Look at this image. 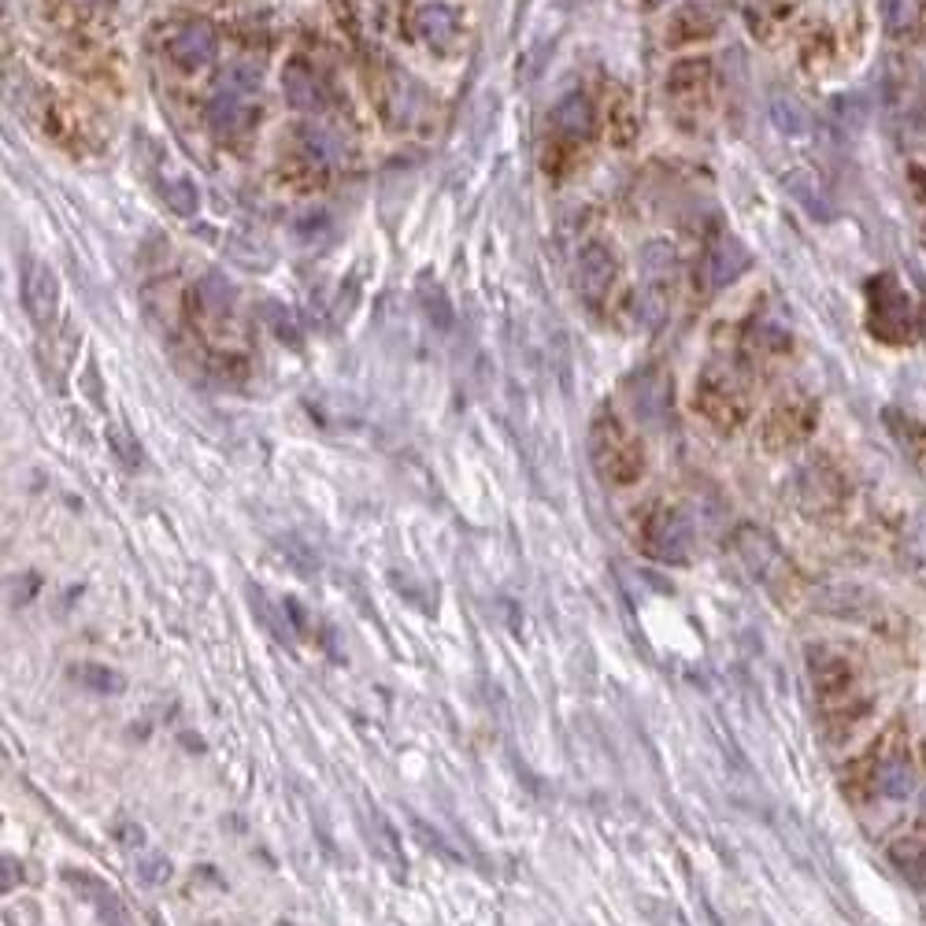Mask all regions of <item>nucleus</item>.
<instances>
[{
	"mask_svg": "<svg viewBox=\"0 0 926 926\" xmlns=\"http://www.w3.org/2000/svg\"><path fill=\"white\" fill-rule=\"evenodd\" d=\"M164 197L171 204V212H178V215H193V212H197V186H193L186 175H171L164 182Z\"/></svg>",
	"mask_w": 926,
	"mask_h": 926,
	"instance_id": "nucleus-25",
	"label": "nucleus"
},
{
	"mask_svg": "<svg viewBox=\"0 0 926 926\" xmlns=\"http://www.w3.org/2000/svg\"><path fill=\"white\" fill-rule=\"evenodd\" d=\"M85 689H96V693H120L123 689V675H115L112 667H101V663H79L71 671Z\"/></svg>",
	"mask_w": 926,
	"mask_h": 926,
	"instance_id": "nucleus-24",
	"label": "nucleus"
},
{
	"mask_svg": "<svg viewBox=\"0 0 926 926\" xmlns=\"http://www.w3.org/2000/svg\"><path fill=\"white\" fill-rule=\"evenodd\" d=\"M107 441H112V452L120 456L123 467H131V471L142 467V445L134 441L131 430H126V426H112V430H107Z\"/></svg>",
	"mask_w": 926,
	"mask_h": 926,
	"instance_id": "nucleus-26",
	"label": "nucleus"
},
{
	"mask_svg": "<svg viewBox=\"0 0 926 926\" xmlns=\"http://www.w3.org/2000/svg\"><path fill=\"white\" fill-rule=\"evenodd\" d=\"M649 4H663V0H649Z\"/></svg>",
	"mask_w": 926,
	"mask_h": 926,
	"instance_id": "nucleus-32",
	"label": "nucleus"
},
{
	"mask_svg": "<svg viewBox=\"0 0 926 926\" xmlns=\"http://www.w3.org/2000/svg\"><path fill=\"white\" fill-rule=\"evenodd\" d=\"M215 52H219V38H215V30L208 23H189L171 38V60L186 71H197L204 63H212Z\"/></svg>",
	"mask_w": 926,
	"mask_h": 926,
	"instance_id": "nucleus-9",
	"label": "nucleus"
},
{
	"mask_svg": "<svg viewBox=\"0 0 926 926\" xmlns=\"http://www.w3.org/2000/svg\"><path fill=\"white\" fill-rule=\"evenodd\" d=\"M286 101L300 112H316L322 104V85L305 63H289L286 68Z\"/></svg>",
	"mask_w": 926,
	"mask_h": 926,
	"instance_id": "nucleus-14",
	"label": "nucleus"
},
{
	"mask_svg": "<svg viewBox=\"0 0 926 926\" xmlns=\"http://www.w3.org/2000/svg\"><path fill=\"white\" fill-rule=\"evenodd\" d=\"M801 508L807 512H826L837 504V475L826 463H812V467L801 471Z\"/></svg>",
	"mask_w": 926,
	"mask_h": 926,
	"instance_id": "nucleus-12",
	"label": "nucleus"
},
{
	"mask_svg": "<svg viewBox=\"0 0 926 926\" xmlns=\"http://www.w3.org/2000/svg\"><path fill=\"white\" fill-rule=\"evenodd\" d=\"M734 548H738V556H741V564H745V570L752 578H760L763 586H771V589H779L785 578H790V559L782 556V548L774 545V537L771 534H763L760 526H741V531L734 534Z\"/></svg>",
	"mask_w": 926,
	"mask_h": 926,
	"instance_id": "nucleus-4",
	"label": "nucleus"
},
{
	"mask_svg": "<svg viewBox=\"0 0 926 926\" xmlns=\"http://www.w3.org/2000/svg\"><path fill=\"white\" fill-rule=\"evenodd\" d=\"M256 90H260V68H256V63L238 60L219 74V93L223 96H238V101H245V96H253Z\"/></svg>",
	"mask_w": 926,
	"mask_h": 926,
	"instance_id": "nucleus-20",
	"label": "nucleus"
},
{
	"mask_svg": "<svg viewBox=\"0 0 926 926\" xmlns=\"http://www.w3.org/2000/svg\"><path fill=\"white\" fill-rule=\"evenodd\" d=\"M419 300L426 305L430 319H434L438 327H449V322H452V308H449V300H445V289H434L430 282H423V294H419Z\"/></svg>",
	"mask_w": 926,
	"mask_h": 926,
	"instance_id": "nucleus-28",
	"label": "nucleus"
},
{
	"mask_svg": "<svg viewBox=\"0 0 926 926\" xmlns=\"http://www.w3.org/2000/svg\"><path fill=\"white\" fill-rule=\"evenodd\" d=\"M785 186H790V193L796 200L804 204L807 212L815 215V219H826L831 215V208H826V189H823V182L815 178V171H807V167H793L790 175H785Z\"/></svg>",
	"mask_w": 926,
	"mask_h": 926,
	"instance_id": "nucleus-15",
	"label": "nucleus"
},
{
	"mask_svg": "<svg viewBox=\"0 0 926 926\" xmlns=\"http://www.w3.org/2000/svg\"><path fill=\"white\" fill-rule=\"evenodd\" d=\"M882 19L889 34H908L923 19V0H882Z\"/></svg>",
	"mask_w": 926,
	"mask_h": 926,
	"instance_id": "nucleus-21",
	"label": "nucleus"
},
{
	"mask_svg": "<svg viewBox=\"0 0 926 926\" xmlns=\"http://www.w3.org/2000/svg\"><path fill=\"white\" fill-rule=\"evenodd\" d=\"M630 404L645 423H652V426L667 423V415H671V382H667V374L641 371L638 379L630 382Z\"/></svg>",
	"mask_w": 926,
	"mask_h": 926,
	"instance_id": "nucleus-7",
	"label": "nucleus"
},
{
	"mask_svg": "<svg viewBox=\"0 0 926 926\" xmlns=\"http://www.w3.org/2000/svg\"><path fill=\"white\" fill-rule=\"evenodd\" d=\"M23 305L38 327H49L60 308V278L52 275L49 264H34L23 278Z\"/></svg>",
	"mask_w": 926,
	"mask_h": 926,
	"instance_id": "nucleus-8",
	"label": "nucleus"
},
{
	"mask_svg": "<svg viewBox=\"0 0 926 926\" xmlns=\"http://www.w3.org/2000/svg\"><path fill=\"white\" fill-rule=\"evenodd\" d=\"M867 305H871V330L886 341H904L912 333V305L904 297V289L897 286L893 275L871 278L867 286Z\"/></svg>",
	"mask_w": 926,
	"mask_h": 926,
	"instance_id": "nucleus-3",
	"label": "nucleus"
},
{
	"mask_svg": "<svg viewBox=\"0 0 926 926\" xmlns=\"http://www.w3.org/2000/svg\"><path fill=\"white\" fill-rule=\"evenodd\" d=\"M616 278V256H611L600 241H589L583 256H578V289L586 300H600L611 289Z\"/></svg>",
	"mask_w": 926,
	"mask_h": 926,
	"instance_id": "nucleus-10",
	"label": "nucleus"
},
{
	"mask_svg": "<svg viewBox=\"0 0 926 926\" xmlns=\"http://www.w3.org/2000/svg\"><path fill=\"white\" fill-rule=\"evenodd\" d=\"M385 104H390V115H397V123H412V120H419V112H423V90H419L415 79L397 74Z\"/></svg>",
	"mask_w": 926,
	"mask_h": 926,
	"instance_id": "nucleus-18",
	"label": "nucleus"
},
{
	"mask_svg": "<svg viewBox=\"0 0 926 926\" xmlns=\"http://www.w3.org/2000/svg\"><path fill=\"white\" fill-rule=\"evenodd\" d=\"M923 820H926V812H923Z\"/></svg>",
	"mask_w": 926,
	"mask_h": 926,
	"instance_id": "nucleus-33",
	"label": "nucleus"
},
{
	"mask_svg": "<svg viewBox=\"0 0 926 926\" xmlns=\"http://www.w3.org/2000/svg\"><path fill=\"white\" fill-rule=\"evenodd\" d=\"M208 123L219 137H238L245 126L253 123V112L245 107V101H238V96L219 93V101L208 107Z\"/></svg>",
	"mask_w": 926,
	"mask_h": 926,
	"instance_id": "nucleus-16",
	"label": "nucleus"
},
{
	"mask_svg": "<svg viewBox=\"0 0 926 926\" xmlns=\"http://www.w3.org/2000/svg\"><path fill=\"white\" fill-rule=\"evenodd\" d=\"M771 120H774V126H779L782 134H790V137L807 134V112L793 101V96H774V101H771Z\"/></svg>",
	"mask_w": 926,
	"mask_h": 926,
	"instance_id": "nucleus-22",
	"label": "nucleus"
},
{
	"mask_svg": "<svg viewBox=\"0 0 926 926\" xmlns=\"http://www.w3.org/2000/svg\"><path fill=\"white\" fill-rule=\"evenodd\" d=\"M693 523H689L686 512L678 508H656L649 519H645L641 531V548L660 564H686L693 556Z\"/></svg>",
	"mask_w": 926,
	"mask_h": 926,
	"instance_id": "nucleus-2",
	"label": "nucleus"
},
{
	"mask_svg": "<svg viewBox=\"0 0 926 926\" xmlns=\"http://www.w3.org/2000/svg\"><path fill=\"white\" fill-rule=\"evenodd\" d=\"M82 4H90V8H112L115 0H82Z\"/></svg>",
	"mask_w": 926,
	"mask_h": 926,
	"instance_id": "nucleus-31",
	"label": "nucleus"
},
{
	"mask_svg": "<svg viewBox=\"0 0 926 926\" xmlns=\"http://www.w3.org/2000/svg\"><path fill=\"white\" fill-rule=\"evenodd\" d=\"M300 145H305V153L316 160V164H333V160H341V153H344L341 137L333 134L330 126H319V123L300 126Z\"/></svg>",
	"mask_w": 926,
	"mask_h": 926,
	"instance_id": "nucleus-19",
	"label": "nucleus"
},
{
	"mask_svg": "<svg viewBox=\"0 0 926 926\" xmlns=\"http://www.w3.org/2000/svg\"><path fill=\"white\" fill-rule=\"evenodd\" d=\"M589 456H594L597 475L608 486H630V482H638L645 467L641 445L616 415H600L594 430H589Z\"/></svg>",
	"mask_w": 926,
	"mask_h": 926,
	"instance_id": "nucleus-1",
	"label": "nucleus"
},
{
	"mask_svg": "<svg viewBox=\"0 0 926 926\" xmlns=\"http://www.w3.org/2000/svg\"><path fill=\"white\" fill-rule=\"evenodd\" d=\"M412 831L419 834V842H423L430 853H438V856H445V860H452V864H463V856L456 853V848H452L449 842H445V834H438L434 826H430L426 820H419V815H412Z\"/></svg>",
	"mask_w": 926,
	"mask_h": 926,
	"instance_id": "nucleus-27",
	"label": "nucleus"
},
{
	"mask_svg": "<svg viewBox=\"0 0 926 926\" xmlns=\"http://www.w3.org/2000/svg\"><path fill=\"white\" fill-rule=\"evenodd\" d=\"M671 264H675V253L667 249V245H649V249H645V271L649 275H667Z\"/></svg>",
	"mask_w": 926,
	"mask_h": 926,
	"instance_id": "nucleus-29",
	"label": "nucleus"
},
{
	"mask_svg": "<svg viewBox=\"0 0 926 926\" xmlns=\"http://www.w3.org/2000/svg\"><path fill=\"white\" fill-rule=\"evenodd\" d=\"M807 671H812L815 693L826 708H842L848 701V693L856 689L853 663L842 652H834L831 645H812L807 649Z\"/></svg>",
	"mask_w": 926,
	"mask_h": 926,
	"instance_id": "nucleus-5",
	"label": "nucleus"
},
{
	"mask_svg": "<svg viewBox=\"0 0 926 926\" xmlns=\"http://www.w3.org/2000/svg\"><path fill=\"white\" fill-rule=\"evenodd\" d=\"M415 30H419V38H423L434 52H449L460 41V19H456V12H452L449 4H438V0H430V4L419 8Z\"/></svg>",
	"mask_w": 926,
	"mask_h": 926,
	"instance_id": "nucleus-11",
	"label": "nucleus"
},
{
	"mask_svg": "<svg viewBox=\"0 0 926 926\" xmlns=\"http://www.w3.org/2000/svg\"><path fill=\"white\" fill-rule=\"evenodd\" d=\"M875 790H878L882 796H893V801L908 796V793L915 790V771H912V763L904 760V757L882 760L878 771H875Z\"/></svg>",
	"mask_w": 926,
	"mask_h": 926,
	"instance_id": "nucleus-17",
	"label": "nucleus"
},
{
	"mask_svg": "<svg viewBox=\"0 0 926 926\" xmlns=\"http://www.w3.org/2000/svg\"><path fill=\"white\" fill-rule=\"evenodd\" d=\"M197 300H200V311H204V316H226V308H230V286H226L219 275L200 278Z\"/></svg>",
	"mask_w": 926,
	"mask_h": 926,
	"instance_id": "nucleus-23",
	"label": "nucleus"
},
{
	"mask_svg": "<svg viewBox=\"0 0 926 926\" xmlns=\"http://www.w3.org/2000/svg\"><path fill=\"white\" fill-rule=\"evenodd\" d=\"M553 126L564 137H586L594 131V107L583 93H567L564 101L553 107Z\"/></svg>",
	"mask_w": 926,
	"mask_h": 926,
	"instance_id": "nucleus-13",
	"label": "nucleus"
},
{
	"mask_svg": "<svg viewBox=\"0 0 926 926\" xmlns=\"http://www.w3.org/2000/svg\"><path fill=\"white\" fill-rule=\"evenodd\" d=\"M137 878L148 882V886H153V882H167L171 878V864H167L164 856H148V860L137 864Z\"/></svg>",
	"mask_w": 926,
	"mask_h": 926,
	"instance_id": "nucleus-30",
	"label": "nucleus"
},
{
	"mask_svg": "<svg viewBox=\"0 0 926 926\" xmlns=\"http://www.w3.org/2000/svg\"><path fill=\"white\" fill-rule=\"evenodd\" d=\"M745 267H749L745 245L738 238H730V234H723V238L712 241V249L704 256V289H712V294L716 289H727L730 282H738Z\"/></svg>",
	"mask_w": 926,
	"mask_h": 926,
	"instance_id": "nucleus-6",
	"label": "nucleus"
}]
</instances>
